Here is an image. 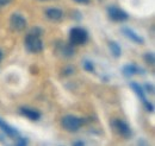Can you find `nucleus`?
<instances>
[{
  "mask_svg": "<svg viewBox=\"0 0 155 146\" xmlns=\"http://www.w3.org/2000/svg\"><path fill=\"white\" fill-rule=\"evenodd\" d=\"M42 35V29L39 27H34L25 37V48L29 52L32 54H38L43 50V42L41 39Z\"/></svg>",
  "mask_w": 155,
  "mask_h": 146,
  "instance_id": "f257e3e1",
  "label": "nucleus"
},
{
  "mask_svg": "<svg viewBox=\"0 0 155 146\" xmlns=\"http://www.w3.org/2000/svg\"><path fill=\"white\" fill-rule=\"evenodd\" d=\"M61 125H62V127L64 128L66 131H68V132H77L78 129L80 128V126L82 125V119L78 118L75 115L68 114V115H64L62 118Z\"/></svg>",
  "mask_w": 155,
  "mask_h": 146,
  "instance_id": "f03ea898",
  "label": "nucleus"
},
{
  "mask_svg": "<svg viewBox=\"0 0 155 146\" xmlns=\"http://www.w3.org/2000/svg\"><path fill=\"white\" fill-rule=\"evenodd\" d=\"M88 35L81 27H73L69 32V42L72 45H82L87 42Z\"/></svg>",
  "mask_w": 155,
  "mask_h": 146,
  "instance_id": "7ed1b4c3",
  "label": "nucleus"
},
{
  "mask_svg": "<svg viewBox=\"0 0 155 146\" xmlns=\"http://www.w3.org/2000/svg\"><path fill=\"white\" fill-rule=\"evenodd\" d=\"M111 126L115 128V131H116L119 135H122L123 138L127 139V138H130L131 137V128L129 127V125L125 121H123L120 119H115L111 122Z\"/></svg>",
  "mask_w": 155,
  "mask_h": 146,
  "instance_id": "20e7f679",
  "label": "nucleus"
},
{
  "mask_svg": "<svg viewBox=\"0 0 155 146\" xmlns=\"http://www.w3.org/2000/svg\"><path fill=\"white\" fill-rule=\"evenodd\" d=\"M26 25H28L26 19L24 18L20 13H13L11 16V18H10V27L13 31H17V32L23 31V30H25Z\"/></svg>",
  "mask_w": 155,
  "mask_h": 146,
  "instance_id": "39448f33",
  "label": "nucleus"
},
{
  "mask_svg": "<svg viewBox=\"0 0 155 146\" xmlns=\"http://www.w3.org/2000/svg\"><path fill=\"white\" fill-rule=\"evenodd\" d=\"M130 87H131V88H133V90L136 93V95L141 99V101H142L143 106L146 107V110H148V112H153V110H154V107H153V105L147 100L143 88H142L138 83H136V82H131V83H130Z\"/></svg>",
  "mask_w": 155,
  "mask_h": 146,
  "instance_id": "423d86ee",
  "label": "nucleus"
},
{
  "mask_svg": "<svg viewBox=\"0 0 155 146\" xmlns=\"http://www.w3.org/2000/svg\"><path fill=\"white\" fill-rule=\"evenodd\" d=\"M107 14H109V18L114 21H124L129 18L128 13L117 6H110L107 8Z\"/></svg>",
  "mask_w": 155,
  "mask_h": 146,
  "instance_id": "0eeeda50",
  "label": "nucleus"
},
{
  "mask_svg": "<svg viewBox=\"0 0 155 146\" xmlns=\"http://www.w3.org/2000/svg\"><path fill=\"white\" fill-rule=\"evenodd\" d=\"M56 51H58V54H61L62 57H66V58L72 57V56L74 55V49H73L72 44H66V43L58 44Z\"/></svg>",
  "mask_w": 155,
  "mask_h": 146,
  "instance_id": "6e6552de",
  "label": "nucleus"
},
{
  "mask_svg": "<svg viewBox=\"0 0 155 146\" xmlns=\"http://www.w3.org/2000/svg\"><path fill=\"white\" fill-rule=\"evenodd\" d=\"M122 32L124 33V36L127 37V38H129L130 40H133L136 44H143L144 43V39L140 36V35H137L135 31H133L131 29H129V27H123L122 29Z\"/></svg>",
  "mask_w": 155,
  "mask_h": 146,
  "instance_id": "1a4fd4ad",
  "label": "nucleus"
},
{
  "mask_svg": "<svg viewBox=\"0 0 155 146\" xmlns=\"http://www.w3.org/2000/svg\"><path fill=\"white\" fill-rule=\"evenodd\" d=\"M0 129H1L7 137H10V138H18V135H19L18 131H16L15 128L11 127L10 125H7L2 119H0Z\"/></svg>",
  "mask_w": 155,
  "mask_h": 146,
  "instance_id": "9d476101",
  "label": "nucleus"
},
{
  "mask_svg": "<svg viewBox=\"0 0 155 146\" xmlns=\"http://www.w3.org/2000/svg\"><path fill=\"white\" fill-rule=\"evenodd\" d=\"M123 75L125 76V77H131V76H134V75H137V74H143L142 71V69L141 68H138L137 65L135 64H127L125 67H123Z\"/></svg>",
  "mask_w": 155,
  "mask_h": 146,
  "instance_id": "9b49d317",
  "label": "nucleus"
},
{
  "mask_svg": "<svg viewBox=\"0 0 155 146\" xmlns=\"http://www.w3.org/2000/svg\"><path fill=\"white\" fill-rule=\"evenodd\" d=\"M45 16L47 18L53 20V21H58L63 18V12L60 10V8H48L45 11Z\"/></svg>",
  "mask_w": 155,
  "mask_h": 146,
  "instance_id": "f8f14e48",
  "label": "nucleus"
},
{
  "mask_svg": "<svg viewBox=\"0 0 155 146\" xmlns=\"http://www.w3.org/2000/svg\"><path fill=\"white\" fill-rule=\"evenodd\" d=\"M20 113L24 116H26L30 120H32V121H37V120H39V118H41V114H39L37 110H31V108H26V107H21L20 108Z\"/></svg>",
  "mask_w": 155,
  "mask_h": 146,
  "instance_id": "ddd939ff",
  "label": "nucleus"
},
{
  "mask_svg": "<svg viewBox=\"0 0 155 146\" xmlns=\"http://www.w3.org/2000/svg\"><path fill=\"white\" fill-rule=\"evenodd\" d=\"M109 48H110V51L111 54L115 56V57H120L122 55V50H120V46L117 44L116 42H109Z\"/></svg>",
  "mask_w": 155,
  "mask_h": 146,
  "instance_id": "4468645a",
  "label": "nucleus"
},
{
  "mask_svg": "<svg viewBox=\"0 0 155 146\" xmlns=\"http://www.w3.org/2000/svg\"><path fill=\"white\" fill-rule=\"evenodd\" d=\"M144 61L148 63V64H150V65H153L155 63V56L153 52H147L146 55H144Z\"/></svg>",
  "mask_w": 155,
  "mask_h": 146,
  "instance_id": "2eb2a0df",
  "label": "nucleus"
},
{
  "mask_svg": "<svg viewBox=\"0 0 155 146\" xmlns=\"http://www.w3.org/2000/svg\"><path fill=\"white\" fill-rule=\"evenodd\" d=\"M84 69L87 70V71H90V73H93V71H94V65H93L92 62L85 61V62H84Z\"/></svg>",
  "mask_w": 155,
  "mask_h": 146,
  "instance_id": "dca6fc26",
  "label": "nucleus"
},
{
  "mask_svg": "<svg viewBox=\"0 0 155 146\" xmlns=\"http://www.w3.org/2000/svg\"><path fill=\"white\" fill-rule=\"evenodd\" d=\"M16 139H17V141H16L17 145H26L28 144V140L24 138H16Z\"/></svg>",
  "mask_w": 155,
  "mask_h": 146,
  "instance_id": "f3484780",
  "label": "nucleus"
},
{
  "mask_svg": "<svg viewBox=\"0 0 155 146\" xmlns=\"http://www.w3.org/2000/svg\"><path fill=\"white\" fill-rule=\"evenodd\" d=\"M144 88H146L147 93H152V94L154 93V87H153V84H148V83H147V84L144 86Z\"/></svg>",
  "mask_w": 155,
  "mask_h": 146,
  "instance_id": "a211bd4d",
  "label": "nucleus"
},
{
  "mask_svg": "<svg viewBox=\"0 0 155 146\" xmlns=\"http://www.w3.org/2000/svg\"><path fill=\"white\" fill-rule=\"evenodd\" d=\"M11 1H12V0H0V7H4V6H6V5H8Z\"/></svg>",
  "mask_w": 155,
  "mask_h": 146,
  "instance_id": "6ab92c4d",
  "label": "nucleus"
},
{
  "mask_svg": "<svg viewBox=\"0 0 155 146\" xmlns=\"http://www.w3.org/2000/svg\"><path fill=\"white\" fill-rule=\"evenodd\" d=\"M74 1L78 4H88L90 2V0H74Z\"/></svg>",
  "mask_w": 155,
  "mask_h": 146,
  "instance_id": "aec40b11",
  "label": "nucleus"
},
{
  "mask_svg": "<svg viewBox=\"0 0 155 146\" xmlns=\"http://www.w3.org/2000/svg\"><path fill=\"white\" fill-rule=\"evenodd\" d=\"M73 145H84V143L82 141H75V143H73Z\"/></svg>",
  "mask_w": 155,
  "mask_h": 146,
  "instance_id": "412c9836",
  "label": "nucleus"
},
{
  "mask_svg": "<svg viewBox=\"0 0 155 146\" xmlns=\"http://www.w3.org/2000/svg\"><path fill=\"white\" fill-rule=\"evenodd\" d=\"M1 59H2V51L0 50V62H1Z\"/></svg>",
  "mask_w": 155,
  "mask_h": 146,
  "instance_id": "4be33fe9",
  "label": "nucleus"
}]
</instances>
